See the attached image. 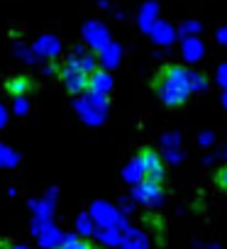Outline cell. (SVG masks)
Listing matches in <instances>:
<instances>
[{
  "label": "cell",
  "mask_w": 227,
  "mask_h": 249,
  "mask_svg": "<svg viewBox=\"0 0 227 249\" xmlns=\"http://www.w3.org/2000/svg\"><path fill=\"white\" fill-rule=\"evenodd\" d=\"M152 90L166 110H178L191 100L195 90V76L183 64H166L157 71Z\"/></svg>",
  "instance_id": "1"
},
{
  "label": "cell",
  "mask_w": 227,
  "mask_h": 249,
  "mask_svg": "<svg viewBox=\"0 0 227 249\" xmlns=\"http://www.w3.org/2000/svg\"><path fill=\"white\" fill-rule=\"evenodd\" d=\"M95 61L90 54H73L61 64L59 78L66 86L69 93L78 95V93H88L93 86V73H95Z\"/></svg>",
  "instance_id": "2"
},
{
  "label": "cell",
  "mask_w": 227,
  "mask_h": 249,
  "mask_svg": "<svg viewBox=\"0 0 227 249\" xmlns=\"http://www.w3.org/2000/svg\"><path fill=\"white\" fill-rule=\"evenodd\" d=\"M132 169L137 174V181L166 183V161L154 147H142L132 161Z\"/></svg>",
  "instance_id": "3"
},
{
  "label": "cell",
  "mask_w": 227,
  "mask_h": 249,
  "mask_svg": "<svg viewBox=\"0 0 227 249\" xmlns=\"http://www.w3.org/2000/svg\"><path fill=\"white\" fill-rule=\"evenodd\" d=\"M164 196V183H152V181H137L135 186V198L147 203V205H157Z\"/></svg>",
  "instance_id": "4"
},
{
  "label": "cell",
  "mask_w": 227,
  "mask_h": 249,
  "mask_svg": "<svg viewBox=\"0 0 227 249\" xmlns=\"http://www.w3.org/2000/svg\"><path fill=\"white\" fill-rule=\"evenodd\" d=\"M32 81L27 78V76H15V78H8L5 81V90L10 93V95H27V93H32Z\"/></svg>",
  "instance_id": "5"
},
{
  "label": "cell",
  "mask_w": 227,
  "mask_h": 249,
  "mask_svg": "<svg viewBox=\"0 0 227 249\" xmlns=\"http://www.w3.org/2000/svg\"><path fill=\"white\" fill-rule=\"evenodd\" d=\"M56 249H98V247H95V242L88 239V237L69 234V237H64V239L56 244Z\"/></svg>",
  "instance_id": "6"
},
{
  "label": "cell",
  "mask_w": 227,
  "mask_h": 249,
  "mask_svg": "<svg viewBox=\"0 0 227 249\" xmlns=\"http://www.w3.org/2000/svg\"><path fill=\"white\" fill-rule=\"evenodd\" d=\"M215 186H217L220 191H225V193H227V164H225V166H220V169L215 171Z\"/></svg>",
  "instance_id": "7"
},
{
  "label": "cell",
  "mask_w": 227,
  "mask_h": 249,
  "mask_svg": "<svg viewBox=\"0 0 227 249\" xmlns=\"http://www.w3.org/2000/svg\"><path fill=\"white\" fill-rule=\"evenodd\" d=\"M0 249H10V242H5V239H0Z\"/></svg>",
  "instance_id": "8"
},
{
  "label": "cell",
  "mask_w": 227,
  "mask_h": 249,
  "mask_svg": "<svg viewBox=\"0 0 227 249\" xmlns=\"http://www.w3.org/2000/svg\"><path fill=\"white\" fill-rule=\"evenodd\" d=\"M10 249H22V247H10Z\"/></svg>",
  "instance_id": "9"
}]
</instances>
